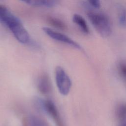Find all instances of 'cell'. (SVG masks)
Listing matches in <instances>:
<instances>
[{
    "label": "cell",
    "mask_w": 126,
    "mask_h": 126,
    "mask_svg": "<svg viewBox=\"0 0 126 126\" xmlns=\"http://www.w3.org/2000/svg\"><path fill=\"white\" fill-rule=\"evenodd\" d=\"M117 67L120 74L126 80V62L124 61L119 62Z\"/></svg>",
    "instance_id": "7c38bea8"
},
{
    "label": "cell",
    "mask_w": 126,
    "mask_h": 126,
    "mask_svg": "<svg viewBox=\"0 0 126 126\" xmlns=\"http://www.w3.org/2000/svg\"><path fill=\"white\" fill-rule=\"evenodd\" d=\"M87 16L92 25L102 37H108L112 32V26L108 16L101 12L91 11Z\"/></svg>",
    "instance_id": "7a4b0ae2"
},
{
    "label": "cell",
    "mask_w": 126,
    "mask_h": 126,
    "mask_svg": "<svg viewBox=\"0 0 126 126\" xmlns=\"http://www.w3.org/2000/svg\"><path fill=\"white\" fill-rule=\"evenodd\" d=\"M27 126H48V124L43 120L35 116H29L26 120Z\"/></svg>",
    "instance_id": "9c48e42d"
},
{
    "label": "cell",
    "mask_w": 126,
    "mask_h": 126,
    "mask_svg": "<svg viewBox=\"0 0 126 126\" xmlns=\"http://www.w3.org/2000/svg\"><path fill=\"white\" fill-rule=\"evenodd\" d=\"M35 102L40 109L52 119L57 126H64L58 109L52 100L38 98Z\"/></svg>",
    "instance_id": "3957f363"
},
{
    "label": "cell",
    "mask_w": 126,
    "mask_h": 126,
    "mask_svg": "<svg viewBox=\"0 0 126 126\" xmlns=\"http://www.w3.org/2000/svg\"><path fill=\"white\" fill-rule=\"evenodd\" d=\"M118 12V21L122 27H126V9L122 5L119 4L117 6Z\"/></svg>",
    "instance_id": "30bf717a"
},
{
    "label": "cell",
    "mask_w": 126,
    "mask_h": 126,
    "mask_svg": "<svg viewBox=\"0 0 126 126\" xmlns=\"http://www.w3.org/2000/svg\"><path fill=\"white\" fill-rule=\"evenodd\" d=\"M116 113L121 122L126 121V103L120 104L116 109Z\"/></svg>",
    "instance_id": "8fae6325"
},
{
    "label": "cell",
    "mask_w": 126,
    "mask_h": 126,
    "mask_svg": "<svg viewBox=\"0 0 126 126\" xmlns=\"http://www.w3.org/2000/svg\"><path fill=\"white\" fill-rule=\"evenodd\" d=\"M72 20L83 33L86 34L90 33L89 27L85 19L81 15L78 14H74L72 17Z\"/></svg>",
    "instance_id": "ba28073f"
},
{
    "label": "cell",
    "mask_w": 126,
    "mask_h": 126,
    "mask_svg": "<svg viewBox=\"0 0 126 126\" xmlns=\"http://www.w3.org/2000/svg\"><path fill=\"white\" fill-rule=\"evenodd\" d=\"M37 87L40 93L43 94H47L49 93L51 86L47 75L43 74L40 76L37 81Z\"/></svg>",
    "instance_id": "8992f818"
},
{
    "label": "cell",
    "mask_w": 126,
    "mask_h": 126,
    "mask_svg": "<svg viewBox=\"0 0 126 126\" xmlns=\"http://www.w3.org/2000/svg\"><path fill=\"white\" fill-rule=\"evenodd\" d=\"M89 4L94 8H99L101 6V3L99 0H89Z\"/></svg>",
    "instance_id": "5bb4252c"
},
{
    "label": "cell",
    "mask_w": 126,
    "mask_h": 126,
    "mask_svg": "<svg viewBox=\"0 0 126 126\" xmlns=\"http://www.w3.org/2000/svg\"><path fill=\"white\" fill-rule=\"evenodd\" d=\"M55 77L56 85L60 93L63 95L68 94L71 88L72 82L70 77L62 67L57 66L56 67Z\"/></svg>",
    "instance_id": "277c9868"
},
{
    "label": "cell",
    "mask_w": 126,
    "mask_h": 126,
    "mask_svg": "<svg viewBox=\"0 0 126 126\" xmlns=\"http://www.w3.org/2000/svg\"><path fill=\"white\" fill-rule=\"evenodd\" d=\"M119 126H126V121L121 122V124L119 125Z\"/></svg>",
    "instance_id": "9a60e30c"
},
{
    "label": "cell",
    "mask_w": 126,
    "mask_h": 126,
    "mask_svg": "<svg viewBox=\"0 0 126 126\" xmlns=\"http://www.w3.org/2000/svg\"><path fill=\"white\" fill-rule=\"evenodd\" d=\"M42 30L47 35L54 40L69 45L76 49H81V46L79 43L64 34L57 32L49 27H43Z\"/></svg>",
    "instance_id": "5b68a950"
},
{
    "label": "cell",
    "mask_w": 126,
    "mask_h": 126,
    "mask_svg": "<svg viewBox=\"0 0 126 126\" xmlns=\"http://www.w3.org/2000/svg\"><path fill=\"white\" fill-rule=\"evenodd\" d=\"M49 21L50 23L54 26L61 29H63L65 27V25L64 23L61 21L60 20L54 18V17H50L49 19Z\"/></svg>",
    "instance_id": "4fadbf2b"
},
{
    "label": "cell",
    "mask_w": 126,
    "mask_h": 126,
    "mask_svg": "<svg viewBox=\"0 0 126 126\" xmlns=\"http://www.w3.org/2000/svg\"><path fill=\"white\" fill-rule=\"evenodd\" d=\"M0 22L6 27L20 43L26 44L30 40V34L21 20L6 6L0 4Z\"/></svg>",
    "instance_id": "6da1fadb"
},
{
    "label": "cell",
    "mask_w": 126,
    "mask_h": 126,
    "mask_svg": "<svg viewBox=\"0 0 126 126\" xmlns=\"http://www.w3.org/2000/svg\"><path fill=\"white\" fill-rule=\"evenodd\" d=\"M23 2L36 7H52L57 5L58 2L52 0H24Z\"/></svg>",
    "instance_id": "52a82bcc"
}]
</instances>
